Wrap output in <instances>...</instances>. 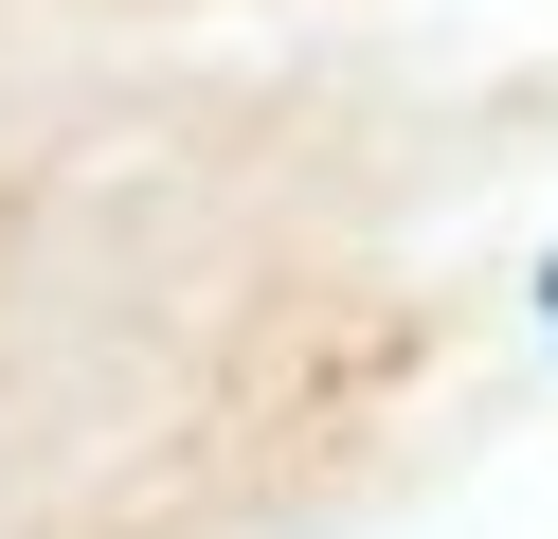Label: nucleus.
<instances>
[{
	"instance_id": "1",
	"label": "nucleus",
	"mask_w": 558,
	"mask_h": 539,
	"mask_svg": "<svg viewBox=\"0 0 558 539\" xmlns=\"http://www.w3.org/2000/svg\"><path fill=\"white\" fill-rule=\"evenodd\" d=\"M541 323H558V270H541Z\"/></svg>"
}]
</instances>
